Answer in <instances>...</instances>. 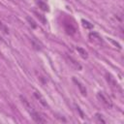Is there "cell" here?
Wrapping results in <instances>:
<instances>
[{
  "mask_svg": "<svg viewBox=\"0 0 124 124\" xmlns=\"http://www.w3.org/2000/svg\"><path fill=\"white\" fill-rule=\"evenodd\" d=\"M97 98H98V100L106 107V108H112V102H111V100H110V98L107 95V94H105L104 92H98L97 93Z\"/></svg>",
  "mask_w": 124,
  "mask_h": 124,
  "instance_id": "6da1fadb",
  "label": "cell"
},
{
  "mask_svg": "<svg viewBox=\"0 0 124 124\" xmlns=\"http://www.w3.org/2000/svg\"><path fill=\"white\" fill-rule=\"evenodd\" d=\"M106 80L108 81V85H109L112 89L121 91V88H120V86H119L118 82L116 81V79H115V78H114L110 74H108V73H107V74H106Z\"/></svg>",
  "mask_w": 124,
  "mask_h": 124,
  "instance_id": "7a4b0ae2",
  "label": "cell"
},
{
  "mask_svg": "<svg viewBox=\"0 0 124 124\" xmlns=\"http://www.w3.org/2000/svg\"><path fill=\"white\" fill-rule=\"evenodd\" d=\"M29 113H30L32 119H33L35 122H37V123H46V120L44 118V116H42L37 110H35V108H34L32 111H30Z\"/></svg>",
  "mask_w": 124,
  "mask_h": 124,
  "instance_id": "3957f363",
  "label": "cell"
},
{
  "mask_svg": "<svg viewBox=\"0 0 124 124\" xmlns=\"http://www.w3.org/2000/svg\"><path fill=\"white\" fill-rule=\"evenodd\" d=\"M64 28H65V31H66L69 35H74V34H76V32H77V29H76L75 25H74L73 23H71V22L65 21V23H64Z\"/></svg>",
  "mask_w": 124,
  "mask_h": 124,
  "instance_id": "277c9868",
  "label": "cell"
},
{
  "mask_svg": "<svg viewBox=\"0 0 124 124\" xmlns=\"http://www.w3.org/2000/svg\"><path fill=\"white\" fill-rule=\"evenodd\" d=\"M89 39H90L91 42L96 43V44H102V43H103L102 37H101L98 33H96V32H91V33H89Z\"/></svg>",
  "mask_w": 124,
  "mask_h": 124,
  "instance_id": "5b68a950",
  "label": "cell"
},
{
  "mask_svg": "<svg viewBox=\"0 0 124 124\" xmlns=\"http://www.w3.org/2000/svg\"><path fill=\"white\" fill-rule=\"evenodd\" d=\"M67 60H68V62L70 63V65L74 68V69H76V70H78V71H80L81 69H82V67H81V65L76 60V59H74L72 56H69V55H67Z\"/></svg>",
  "mask_w": 124,
  "mask_h": 124,
  "instance_id": "8992f818",
  "label": "cell"
},
{
  "mask_svg": "<svg viewBox=\"0 0 124 124\" xmlns=\"http://www.w3.org/2000/svg\"><path fill=\"white\" fill-rule=\"evenodd\" d=\"M73 81L75 82V84L78 87V89H79V92L81 93V95H83V96H86V94H87V91H86V88H85V86L79 81V80H78L76 78H73Z\"/></svg>",
  "mask_w": 124,
  "mask_h": 124,
  "instance_id": "52a82bcc",
  "label": "cell"
},
{
  "mask_svg": "<svg viewBox=\"0 0 124 124\" xmlns=\"http://www.w3.org/2000/svg\"><path fill=\"white\" fill-rule=\"evenodd\" d=\"M34 96H35V98L42 104V106H44V107H48V105H47V103H46V99H45V97L40 93V92H38V91H35L34 92Z\"/></svg>",
  "mask_w": 124,
  "mask_h": 124,
  "instance_id": "ba28073f",
  "label": "cell"
},
{
  "mask_svg": "<svg viewBox=\"0 0 124 124\" xmlns=\"http://www.w3.org/2000/svg\"><path fill=\"white\" fill-rule=\"evenodd\" d=\"M31 41H32L33 47H34L35 49H37V50H41V49L43 48V45H42V43H41L40 41H38V40H36V39H32Z\"/></svg>",
  "mask_w": 124,
  "mask_h": 124,
  "instance_id": "9c48e42d",
  "label": "cell"
},
{
  "mask_svg": "<svg viewBox=\"0 0 124 124\" xmlns=\"http://www.w3.org/2000/svg\"><path fill=\"white\" fill-rule=\"evenodd\" d=\"M37 5L39 6V8H40L41 10H43V11H45V12H48V11H49V8H48V6L46 5V3H45V2H43V1H41V0L37 1Z\"/></svg>",
  "mask_w": 124,
  "mask_h": 124,
  "instance_id": "30bf717a",
  "label": "cell"
},
{
  "mask_svg": "<svg viewBox=\"0 0 124 124\" xmlns=\"http://www.w3.org/2000/svg\"><path fill=\"white\" fill-rule=\"evenodd\" d=\"M0 31L4 34H9V28L7 27V25L2 21V19L0 18Z\"/></svg>",
  "mask_w": 124,
  "mask_h": 124,
  "instance_id": "8fae6325",
  "label": "cell"
},
{
  "mask_svg": "<svg viewBox=\"0 0 124 124\" xmlns=\"http://www.w3.org/2000/svg\"><path fill=\"white\" fill-rule=\"evenodd\" d=\"M77 50L79 52V54H80V56L82 57V58H84V59H86L87 57H88V54H87V52L85 51V49H83L82 47H77Z\"/></svg>",
  "mask_w": 124,
  "mask_h": 124,
  "instance_id": "7c38bea8",
  "label": "cell"
},
{
  "mask_svg": "<svg viewBox=\"0 0 124 124\" xmlns=\"http://www.w3.org/2000/svg\"><path fill=\"white\" fill-rule=\"evenodd\" d=\"M34 14H35V15L37 16V17L42 21L43 24H46V19L45 18V16H44L43 15H41V14H39V13H37V12H34Z\"/></svg>",
  "mask_w": 124,
  "mask_h": 124,
  "instance_id": "4fadbf2b",
  "label": "cell"
},
{
  "mask_svg": "<svg viewBox=\"0 0 124 124\" xmlns=\"http://www.w3.org/2000/svg\"><path fill=\"white\" fill-rule=\"evenodd\" d=\"M26 19H27V21L29 22V24L31 25V27H32V28H36V27H37V24H36V22L34 21V19H33L32 17L27 16V17H26Z\"/></svg>",
  "mask_w": 124,
  "mask_h": 124,
  "instance_id": "5bb4252c",
  "label": "cell"
},
{
  "mask_svg": "<svg viewBox=\"0 0 124 124\" xmlns=\"http://www.w3.org/2000/svg\"><path fill=\"white\" fill-rule=\"evenodd\" d=\"M95 118L97 120V122H102V123H106V120L103 118V115L100 113H96L95 114Z\"/></svg>",
  "mask_w": 124,
  "mask_h": 124,
  "instance_id": "9a60e30c",
  "label": "cell"
},
{
  "mask_svg": "<svg viewBox=\"0 0 124 124\" xmlns=\"http://www.w3.org/2000/svg\"><path fill=\"white\" fill-rule=\"evenodd\" d=\"M82 23H83V26L85 27V28H92L93 27V25L92 24H90L88 21H86V20H82Z\"/></svg>",
  "mask_w": 124,
  "mask_h": 124,
  "instance_id": "2e32d148",
  "label": "cell"
}]
</instances>
